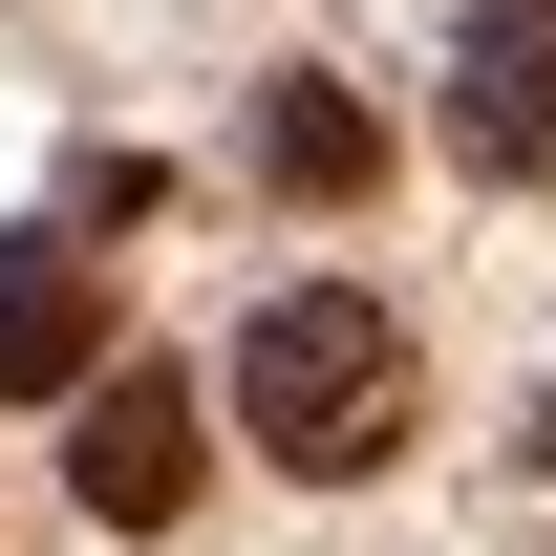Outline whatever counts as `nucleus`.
<instances>
[{
    "mask_svg": "<svg viewBox=\"0 0 556 556\" xmlns=\"http://www.w3.org/2000/svg\"><path fill=\"white\" fill-rule=\"evenodd\" d=\"M407 407H428V364H407V321H386L364 278H300V300L236 321V428H257L278 471L364 492L386 450H407Z\"/></svg>",
    "mask_w": 556,
    "mask_h": 556,
    "instance_id": "f257e3e1",
    "label": "nucleus"
},
{
    "mask_svg": "<svg viewBox=\"0 0 556 556\" xmlns=\"http://www.w3.org/2000/svg\"><path fill=\"white\" fill-rule=\"evenodd\" d=\"M193 386H172V364H108V386H86L65 407V492L86 514H108V535H172V514H193Z\"/></svg>",
    "mask_w": 556,
    "mask_h": 556,
    "instance_id": "f03ea898",
    "label": "nucleus"
},
{
    "mask_svg": "<svg viewBox=\"0 0 556 556\" xmlns=\"http://www.w3.org/2000/svg\"><path fill=\"white\" fill-rule=\"evenodd\" d=\"M450 150L492 193H556V0H471L450 22Z\"/></svg>",
    "mask_w": 556,
    "mask_h": 556,
    "instance_id": "7ed1b4c3",
    "label": "nucleus"
},
{
    "mask_svg": "<svg viewBox=\"0 0 556 556\" xmlns=\"http://www.w3.org/2000/svg\"><path fill=\"white\" fill-rule=\"evenodd\" d=\"M0 386H22V407H86V386H108V257H86V236H22V257H0Z\"/></svg>",
    "mask_w": 556,
    "mask_h": 556,
    "instance_id": "20e7f679",
    "label": "nucleus"
},
{
    "mask_svg": "<svg viewBox=\"0 0 556 556\" xmlns=\"http://www.w3.org/2000/svg\"><path fill=\"white\" fill-rule=\"evenodd\" d=\"M257 193L364 214V193H386V108H364V86H321V65H278V86H257Z\"/></svg>",
    "mask_w": 556,
    "mask_h": 556,
    "instance_id": "39448f33",
    "label": "nucleus"
}]
</instances>
